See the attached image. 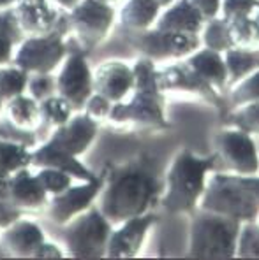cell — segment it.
<instances>
[{"label": "cell", "mask_w": 259, "mask_h": 260, "mask_svg": "<svg viewBox=\"0 0 259 260\" xmlns=\"http://www.w3.org/2000/svg\"><path fill=\"white\" fill-rule=\"evenodd\" d=\"M101 174L104 185L97 197V208L113 227L152 211L161 202L162 181L155 160L148 153L120 164H108Z\"/></svg>", "instance_id": "6da1fadb"}, {"label": "cell", "mask_w": 259, "mask_h": 260, "mask_svg": "<svg viewBox=\"0 0 259 260\" xmlns=\"http://www.w3.org/2000/svg\"><path fill=\"white\" fill-rule=\"evenodd\" d=\"M136 76L129 101L113 104L106 123L118 132H164L171 128L166 118V95L157 85L155 62L141 56L132 65Z\"/></svg>", "instance_id": "7a4b0ae2"}, {"label": "cell", "mask_w": 259, "mask_h": 260, "mask_svg": "<svg viewBox=\"0 0 259 260\" xmlns=\"http://www.w3.org/2000/svg\"><path fill=\"white\" fill-rule=\"evenodd\" d=\"M215 166L217 153L197 156L190 150H180L166 171L159 204L171 215L194 213L207 186L208 173L215 169Z\"/></svg>", "instance_id": "3957f363"}, {"label": "cell", "mask_w": 259, "mask_h": 260, "mask_svg": "<svg viewBox=\"0 0 259 260\" xmlns=\"http://www.w3.org/2000/svg\"><path fill=\"white\" fill-rule=\"evenodd\" d=\"M242 221L197 208L190 213L187 257L235 258Z\"/></svg>", "instance_id": "277c9868"}, {"label": "cell", "mask_w": 259, "mask_h": 260, "mask_svg": "<svg viewBox=\"0 0 259 260\" xmlns=\"http://www.w3.org/2000/svg\"><path fill=\"white\" fill-rule=\"evenodd\" d=\"M197 208L235 218L242 223L257 220L259 216L257 197L243 185L240 176L231 173H213L207 179Z\"/></svg>", "instance_id": "5b68a950"}, {"label": "cell", "mask_w": 259, "mask_h": 260, "mask_svg": "<svg viewBox=\"0 0 259 260\" xmlns=\"http://www.w3.org/2000/svg\"><path fill=\"white\" fill-rule=\"evenodd\" d=\"M113 225L101 209L97 206L89 208L66 225L64 243L67 257L87 260L106 258V246Z\"/></svg>", "instance_id": "8992f818"}, {"label": "cell", "mask_w": 259, "mask_h": 260, "mask_svg": "<svg viewBox=\"0 0 259 260\" xmlns=\"http://www.w3.org/2000/svg\"><path fill=\"white\" fill-rule=\"evenodd\" d=\"M67 16L79 51L89 53L108 39L115 23V9L113 4L101 0H81Z\"/></svg>", "instance_id": "52a82bcc"}, {"label": "cell", "mask_w": 259, "mask_h": 260, "mask_svg": "<svg viewBox=\"0 0 259 260\" xmlns=\"http://www.w3.org/2000/svg\"><path fill=\"white\" fill-rule=\"evenodd\" d=\"M67 56V43L62 32L26 36L16 48L13 56L14 65L32 74H53Z\"/></svg>", "instance_id": "ba28073f"}, {"label": "cell", "mask_w": 259, "mask_h": 260, "mask_svg": "<svg viewBox=\"0 0 259 260\" xmlns=\"http://www.w3.org/2000/svg\"><path fill=\"white\" fill-rule=\"evenodd\" d=\"M129 43L154 62L167 58H187L199 49V34L171 32L162 28H147L141 32H129Z\"/></svg>", "instance_id": "9c48e42d"}, {"label": "cell", "mask_w": 259, "mask_h": 260, "mask_svg": "<svg viewBox=\"0 0 259 260\" xmlns=\"http://www.w3.org/2000/svg\"><path fill=\"white\" fill-rule=\"evenodd\" d=\"M217 162L236 176H256L259 173V150L252 136L240 128H224L215 137Z\"/></svg>", "instance_id": "30bf717a"}, {"label": "cell", "mask_w": 259, "mask_h": 260, "mask_svg": "<svg viewBox=\"0 0 259 260\" xmlns=\"http://www.w3.org/2000/svg\"><path fill=\"white\" fill-rule=\"evenodd\" d=\"M56 93L62 95L74 111L85 108L89 97L94 93V72L87 60V53H67L56 76Z\"/></svg>", "instance_id": "8fae6325"}, {"label": "cell", "mask_w": 259, "mask_h": 260, "mask_svg": "<svg viewBox=\"0 0 259 260\" xmlns=\"http://www.w3.org/2000/svg\"><path fill=\"white\" fill-rule=\"evenodd\" d=\"M157 85L162 91H178V93H189L201 101L208 102L212 108L224 109L226 102L220 97L219 91L210 83L205 81L190 65L185 62L167 65L164 69H157Z\"/></svg>", "instance_id": "7c38bea8"}, {"label": "cell", "mask_w": 259, "mask_h": 260, "mask_svg": "<svg viewBox=\"0 0 259 260\" xmlns=\"http://www.w3.org/2000/svg\"><path fill=\"white\" fill-rule=\"evenodd\" d=\"M104 185V176H97L92 181H81L79 185H71L64 192L51 195L46 206V215L53 223L66 227L67 223L92 208V204L97 201L99 193Z\"/></svg>", "instance_id": "4fadbf2b"}, {"label": "cell", "mask_w": 259, "mask_h": 260, "mask_svg": "<svg viewBox=\"0 0 259 260\" xmlns=\"http://www.w3.org/2000/svg\"><path fill=\"white\" fill-rule=\"evenodd\" d=\"M159 216L148 211L145 215L125 220L124 223L117 225L115 231L108 239L106 246V258H134L143 250L148 232L154 225H157Z\"/></svg>", "instance_id": "5bb4252c"}, {"label": "cell", "mask_w": 259, "mask_h": 260, "mask_svg": "<svg viewBox=\"0 0 259 260\" xmlns=\"http://www.w3.org/2000/svg\"><path fill=\"white\" fill-rule=\"evenodd\" d=\"M99 125L101 123L87 113H78L71 116L69 121L56 127L48 141L62 151L79 158L94 144L99 132Z\"/></svg>", "instance_id": "9a60e30c"}, {"label": "cell", "mask_w": 259, "mask_h": 260, "mask_svg": "<svg viewBox=\"0 0 259 260\" xmlns=\"http://www.w3.org/2000/svg\"><path fill=\"white\" fill-rule=\"evenodd\" d=\"M134 69L122 60H106L94 72V91L113 104L125 101L134 90Z\"/></svg>", "instance_id": "2e32d148"}, {"label": "cell", "mask_w": 259, "mask_h": 260, "mask_svg": "<svg viewBox=\"0 0 259 260\" xmlns=\"http://www.w3.org/2000/svg\"><path fill=\"white\" fill-rule=\"evenodd\" d=\"M13 11L26 36H43L56 30L64 14L49 0H16Z\"/></svg>", "instance_id": "e0dca14e"}, {"label": "cell", "mask_w": 259, "mask_h": 260, "mask_svg": "<svg viewBox=\"0 0 259 260\" xmlns=\"http://www.w3.org/2000/svg\"><path fill=\"white\" fill-rule=\"evenodd\" d=\"M49 195L36 174L30 173L28 167L18 169L11 174L9 185V202L14 208L20 209L23 215L26 213H41L46 211Z\"/></svg>", "instance_id": "ac0fdd59"}, {"label": "cell", "mask_w": 259, "mask_h": 260, "mask_svg": "<svg viewBox=\"0 0 259 260\" xmlns=\"http://www.w3.org/2000/svg\"><path fill=\"white\" fill-rule=\"evenodd\" d=\"M46 241L44 231L34 220H26L21 216L13 225L2 231L0 244L7 253L18 258H34L43 243Z\"/></svg>", "instance_id": "d6986e66"}, {"label": "cell", "mask_w": 259, "mask_h": 260, "mask_svg": "<svg viewBox=\"0 0 259 260\" xmlns=\"http://www.w3.org/2000/svg\"><path fill=\"white\" fill-rule=\"evenodd\" d=\"M30 166L60 169L64 173L71 174L74 179H79V181H92V179L97 178V174H94L85 164L79 162V158L62 151L55 144L49 143V141L41 144L36 150H32V162H30Z\"/></svg>", "instance_id": "ffe728a7"}, {"label": "cell", "mask_w": 259, "mask_h": 260, "mask_svg": "<svg viewBox=\"0 0 259 260\" xmlns=\"http://www.w3.org/2000/svg\"><path fill=\"white\" fill-rule=\"evenodd\" d=\"M205 18L192 6L190 0H175L161 16L157 18L155 26L171 32L184 34H199L205 26Z\"/></svg>", "instance_id": "44dd1931"}, {"label": "cell", "mask_w": 259, "mask_h": 260, "mask_svg": "<svg viewBox=\"0 0 259 260\" xmlns=\"http://www.w3.org/2000/svg\"><path fill=\"white\" fill-rule=\"evenodd\" d=\"M190 67L210 85L215 88L217 91H224L227 88V71L226 62H224V55L213 49L203 48L196 49L192 55L185 58Z\"/></svg>", "instance_id": "7402d4cb"}, {"label": "cell", "mask_w": 259, "mask_h": 260, "mask_svg": "<svg viewBox=\"0 0 259 260\" xmlns=\"http://www.w3.org/2000/svg\"><path fill=\"white\" fill-rule=\"evenodd\" d=\"M161 9L159 0H129L120 11V23L129 32H141L157 21Z\"/></svg>", "instance_id": "603a6c76"}, {"label": "cell", "mask_w": 259, "mask_h": 260, "mask_svg": "<svg viewBox=\"0 0 259 260\" xmlns=\"http://www.w3.org/2000/svg\"><path fill=\"white\" fill-rule=\"evenodd\" d=\"M227 71V88L235 86L247 76L259 69V49L257 48H235L222 53Z\"/></svg>", "instance_id": "cb8c5ba5"}, {"label": "cell", "mask_w": 259, "mask_h": 260, "mask_svg": "<svg viewBox=\"0 0 259 260\" xmlns=\"http://www.w3.org/2000/svg\"><path fill=\"white\" fill-rule=\"evenodd\" d=\"M6 111L9 121L16 128L32 130L39 128L43 120H41V111H39V102L36 99H32L28 93H21L13 97L11 101L6 102Z\"/></svg>", "instance_id": "d4e9b609"}, {"label": "cell", "mask_w": 259, "mask_h": 260, "mask_svg": "<svg viewBox=\"0 0 259 260\" xmlns=\"http://www.w3.org/2000/svg\"><path fill=\"white\" fill-rule=\"evenodd\" d=\"M32 151L28 146L0 137V173L13 174L14 171L30 167Z\"/></svg>", "instance_id": "484cf974"}, {"label": "cell", "mask_w": 259, "mask_h": 260, "mask_svg": "<svg viewBox=\"0 0 259 260\" xmlns=\"http://www.w3.org/2000/svg\"><path fill=\"white\" fill-rule=\"evenodd\" d=\"M201 43L205 44V48L213 49V51L224 53L227 49L235 48V43L231 39L229 26H227L226 18H212L205 23L203 26V39Z\"/></svg>", "instance_id": "4316f807"}, {"label": "cell", "mask_w": 259, "mask_h": 260, "mask_svg": "<svg viewBox=\"0 0 259 260\" xmlns=\"http://www.w3.org/2000/svg\"><path fill=\"white\" fill-rule=\"evenodd\" d=\"M28 78V72L20 69L18 65H2L0 67V97L4 99V102L11 101L16 95L26 93Z\"/></svg>", "instance_id": "83f0119b"}, {"label": "cell", "mask_w": 259, "mask_h": 260, "mask_svg": "<svg viewBox=\"0 0 259 260\" xmlns=\"http://www.w3.org/2000/svg\"><path fill=\"white\" fill-rule=\"evenodd\" d=\"M231 39L238 48H256L259 44V25L254 16H240L227 20Z\"/></svg>", "instance_id": "f1b7e54d"}, {"label": "cell", "mask_w": 259, "mask_h": 260, "mask_svg": "<svg viewBox=\"0 0 259 260\" xmlns=\"http://www.w3.org/2000/svg\"><path fill=\"white\" fill-rule=\"evenodd\" d=\"M39 111H41V120L56 128L66 123V121H69L74 109H72V106L62 95L55 93L39 102Z\"/></svg>", "instance_id": "f546056e"}, {"label": "cell", "mask_w": 259, "mask_h": 260, "mask_svg": "<svg viewBox=\"0 0 259 260\" xmlns=\"http://www.w3.org/2000/svg\"><path fill=\"white\" fill-rule=\"evenodd\" d=\"M227 121L250 136H259V101L235 108L227 114Z\"/></svg>", "instance_id": "4dcf8cb0"}, {"label": "cell", "mask_w": 259, "mask_h": 260, "mask_svg": "<svg viewBox=\"0 0 259 260\" xmlns=\"http://www.w3.org/2000/svg\"><path fill=\"white\" fill-rule=\"evenodd\" d=\"M236 257L259 258V223L256 220L243 221L240 227L238 243H236Z\"/></svg>", "instance_id": "1f68e13d"}, {"label": "cell", "mask_w": 259, "mask_h": 260, "mask_svg": "<svg viewBox=\"0 0 259 260\" xmlns=\"http://www.w3.org/2000/svg\"><path fill=\"white\" fill-rule=\"evenodd\" d=\"M254 101H259V69L240 83H236L229 97L231 108H240Z\"/></svg>", "instance_id": "d6a6232c"}, {"label": "cell", "mask_w": 259, "mask_h": 260, "mask_svg": "<svg viewBox=\"0 0 259 260\" xmlns=\"http://www.w3.org/2000/svg\"><path fill=\"white\" fill-rule=\"evenodd\" d=\"M43 188L46 190L48 195H56L69 188L72 185V176L64 173L60 169H53V167H39V173L36 174Z\"/></svg>", "instance_id": "836d02e7"}, {"label": "cell", "mask_w": 259, "mask_h": 260, "mask_svg": "<svg viewBox=\"0 0 259 260\" xmlns=\"http://www.w3.org/2000/svg\"><path fill=\"white\" fill-rule=\"evenodd\" d=\"M26 93L37 102L49 95L56 93V76L53 74H32L28 78V85H26Z\"/></svg>", "instance_id": "e575fe53"}, {"label": "cell", "mask_w": 259, "mask_h": 260, "mask_svg": "<svg viewBox=\"0 0 259 260\" xmlns=\"http://www.w3.org/2000/svg\"><path fill=\"white\" fill-rule=\"evenodd\" d=\"M259 7L257 0H222L220 2V11L226 20L240 16H252Z\"/></svg>", "instance_id": "d590c367"}, {"label": "cell", "mask_w": 259, "mask_h": 260, "mask_svg": "<svg viewBox=\"0 0 259 260\" xmlns=\"http://www.w3.org/2000/svg\"><path fill=\"white\" fill-rule=\"evenodd\" d=\"M0 32L6 37H9L16 46L26 37V34L23 32V28H21L20 23L16 20V14H14L13 7L0 11Z\"/></svg>", "instance_id": "8d00e7d4"}, {"label": "cell", "mask_w": 259, "mask_h": 260, "mask_svg": "<svg viewBox=\"0 0 259 260\" xmlns=\"http://www.w3.org/2000/svg\"><path fill=\"white\" fill-rule=\"evenodd\" d=\"M111 108H113V102L108 101L106 97H102V95L99 93H94L89 97V101H87L85 104V113L89 114V116H92L95 121H106V118L109 116V113H111Z\"/></svg>", "instance_id": "74e56055"}, {"label": "cell", "mask_w": 259, "mask_h": 260, "mask_svg": "<svg viewBox=\"0 0 259 260\" xmlns=\"http://www.w3.org/2000/svg\"><path fill=\"white\" fill-rule=\"evenodd\" d=\"M23 216V213L18 208H14L9 201H0V231L7 229L9 225H13L16 220Z\"/></svg>", "instance_id": "f35d334b"}, {"label": "cell", "mask_w": 259, "mask_h": 260, "mask_svg": "<svg viewBox=\"0 0 259 260\" xmlns=\"http://www.w3.org/2000/svg\"><path fill=\"white\" fill-rule=\"evenodd\" d=\"M190 2H192V6L201 13L205 21H208L219 14L220 2H222V0H190Z\"/></svg>", "instance_id": "ab89813d"}, {"label": "cell", "mask_w": 259, "mask_h": 260, "mask_svg": "<svg viewBox=\"0 0 259 260\" xmlns=\"http://www.w3.org/2000/svg\"><path fill=\"white\" fill-rule=\"evenodd\" d=\"M14 48H16V44H14L9 37H6L0 32V67H2V65H9L13 62V56H14V53H16Z\"/></svg>", "instance_id": "60d3db41"}, {"label": "cell", "mask_w": 259, "mask_h": 260, "mask_svg": "<svg viewBox=\"0 0 259 260\" xmlns=\"http://www.w3.org/2000/svg\"><path fill=\"white\" fill-rule=\"evenodd\" d=\"M64 255H66V253H64V251L60 250L56 244L49 243V241H44L43 246L37 250V253H36V257H34V258H62Z\"/></svg>", "instance_id": "b9f144b4"}, {"label": "cell", "mask_w": 259, "mask_h": 260, "mask_svg": "<svg viewBox=\"0 0 259 260\" xmlns=\"http://www.w3.org/2000/svg\"><path fill=\"white\" fill-rule=\"evenodd\" d=\"M9 185H11V174L0 173V201H9Z\"/></svg>", "instance_id": "7bdbcfd3"}, {"label": "cell", "mask_w": 259, "mask_h": 260, "mask_svg": "<svg viewBox=\"0 0 259 260\" xmlns=\"http://www.w3.org/2000/svg\"><path fill=\"white\" fill-rule=\"evenodd\" d=\"M240 179H242L243 185L256 195L257 201H259V178H256V176H240Z\"/></svg>", "instance_id": "ee69618b"}, {"label": "cell", "mask_w": 259, "mask_h": 260, "mask_svg": "<svg viewBox=\"0 0 259 260\" xmlns=\"http://www.w3.org/2000/svg\"><path fill=\"white\" fill-rule=\"evenodd\" d=\"M49 2H51L53 6L56 7V9L69 13V11H71V9H74V7L78 6L79 2H81V0H49Z\"/></svg>", "instance_id": "f6af8a7d"}, {"label": "cell", "mask_w": 259, "mask_h": 260, "mask_svg": "<svg viewBox=\"0 0 259 260\" xmlns=\"http://www.w3.org/2000/svg\"><path fill=\"white\" fill-rule=\"evenodd\" d=\"M14 2H16V0H0V11L13 7V6H14Z\"/></svg>", "instance_id": "bcb514c9"}, {"label": "cell", "mask_w": 259, "mask_h": 260, "mask_svg": "<svg viewBox=\"0 0 259 260\" xmlns=\"http://www.w3.org/2000/svg\"><path fill=\"white\" fill-rule=\"evenodd\" d=\"M159 2H161L162 7H167V6H171V4H173L175 0H159Z\"/></svg>", "instance_id": "7dc6e473"}, {"label": "cell", "mask_w": 259, "mask_h": 260, "mask_svg": "<svg viewBox=\"0 0 259 260\" xmlns=\"http://www.w3.org/2000/svg\"><path fill=\"white\" fill-rule=\"evenodd\" d=\"M4 104H6V102H4V99L0 97V113H2V109H4V108H6V106H4Z\"/></svg>", "instance_id": "c3c4849f"}, {"label": "cell", "mask_w": 259, "mask_h": 260, "mask_svg": "<svg viewBox=\"0 0 259 260\" xmlns=\"http://www.w3.org/2000/svg\"><path fill=\"white\" fill-rule=\"evenodd\" d=\"M254 18H256V21H257V25H259V7L256 9V14H254Z\"/></svg>", "instance_id": "681fc988"}, {"label": "cell", "mask_w": 259, "mask_h": 260, "mask_svg": "<svg viewBox=\"0 0 259 260\" xmlns=\"http://www.w3.org/2000/svg\"><path fill=\"white\" fill-rule=\"evenodd\" d=\"M101 2H108V4H115L118 0H101Z\"/></svg>", "instance_id": "f907efd6"}, {"label": "cell", "mask_w": 259, "mask_h": 260, "mask_svg": "<svg viewBox=\"0 0 259 260\" xmlns=\"http://www.w3.org/2000/svg\"><path fill=\"white\" fill-rule=\"evenodd\" d=\"M257 2H259V0H257Z\"/></svg>", "instance_id": "816d5d0a"}, {"label": "cell", "mask_w": 259, "mask_h": 260, "mask_svg": "<svg viewBox=\"0 0 259 260\" xmlns=\"http://www.w3.org/2000/svg\"><path fill=\"white\" fill-rule=\"evenodd\" d=\"M257 218H259V216H257Z\"/></svg>", "instance_id": "f5cc1de1"}]
</instances>
